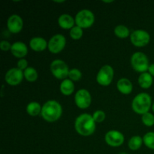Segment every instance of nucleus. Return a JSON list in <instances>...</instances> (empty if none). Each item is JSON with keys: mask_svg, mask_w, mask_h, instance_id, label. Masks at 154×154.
<instances>
[{"mask_svg": "<svg viewBox=\"0 0 154 154\" xmlns=\"http://www.w3.org/2000/svg\"><path fill=\"white\" fill-rule=\"evenodd\" d=\"M150 36L147 32L143 29H137L130 35V41L136 47H144L150 42Z\"/></svg>", "mask_w": 154, "mask_h": 154, "instance_id": "obj_8", "label": "nucleus"}, {"mask_svg": "<svg viewBox=\"0 0 154 154\" xmlns=\"http://www.w3.org/2000/svg\"><path fill=\"white\" fill-rule=\"evenodd\" d=\"M114 34L120 38H126L129 36V30L126 26L118 25L114 29Z\"/></svg>", "mask_w": 154, "mask_h": 154, "instance_id": "obj_22", "label": "nucleus"}, {"mask_svg": "<svg viewBox=\"0 0 154 154\" xmlns=\"http://www.w3.org/2000/svg\"><path fill=\"white\" fill-rule=\"evenodd\" d=\"M11 45L10 43H9L8 41H2L0 42V48H1L2 51H8L10 50L11 51Z\"/></svg>", "mask_w": 154, "mask_h": 154, "instance_id": "obj_30", "label": "nucleus"}, {"mask_svg": "<svg viewBox=\"0 0 154 154\" xmlns=\"http://www.w3.org/2000/svg\"><path fill=\"white\" fill-rule=\"evenodd\" d=\"M148 72H149V73L152 75V76L154 77V63L153 64L150 65V66H149V69H148Z\"/></svg>", "mask_w": 154, "mask_h": 154, "instance_id": "obj_31", "label": "nucleus"}, {"mask_svg": "<svg viewBox=\"0 0 154 154\" xmlns=\"http://www.w3.org/2000/svg\"><path fill=\"white\" fill-rule=\"evenodd\" d=\"M93 118L96 123H102V122H103L105 119V112L102 111H100V110L95 111V112L93 113Z\"/></svg>", "mask_w": 154, "mask_h": 154, "instance_id": "obj_28", "label": "nucleus"}, {"mask_svg": "<svg viewBox=\"0 0 154 154\" xmlns=\"http://www.w3.org/2000/svg\"><path fill=\"white\" fill-rule=\"evenodd\" d=\"M51 71L56 78L65 80L69 76V69L67 64L61 60H55L51 63Z\"/></svg>", "mask_w": 154, "mask_h": 154, "instance_id": "obj_6", "label": "nucleus"}, {"mask_svg": "<svg viewBox=\"0 0 154 154\" xmlns=\"http://www.w3.org/2000/svg\"><path fill=\"white\" fill-rule=\"evenodd\" d=\"M105 139L107 144L113 147H120L124 142V136L117 130L108 131L105 134Z\"/></svg>", "mask_w": 154, "mask_h": 154, "instance_id": "obj_11", "label": "nucleus"}, {"mask_svg": "<svg viewBox=\"0 0 154 154\" xmlns=\"http://www.w3.org/2000/svg\"><path fill=\"white\" fill-rule=\"evenodd\" d=\"M152 107L151 96L146 93L137 95L132 102V108L138 114H144L149 111Z\"/></svg>", "mask_w": 154, "mask_h": 154, "instance_id": "obj_3", "label": "nucleus"}, {"mask_svg": "<svg viewBox=\"0 0 154 154\" xmlns=\"http://www.w3.org/2000/svg\"><path fill=\"white\" fill-rule=\"evenodd\" d=\"M138 84L143 89L150 88L153 84V76L149 72L141 74L138 78Z\"/></svg>", "mask_w": 154, "mask_h": 154, "instance_id": "obj_18", "label": "nucleus"}, {"mask_svg": "<svg viewBox=\"0 0 154 154\" xmlns=\"http://www.w3.org/2000/svg\"><path fill=\"white\" fill-rule=\"evenodd\" d=\"M143 138L138 135L132 137L129 141V147L132 150H137L141 147L143 144Z\"/></svg>", "mask_w": 154, "mask_h": 154, "instance_id": "obj_21", "label": "nucleus"}, {"mask_svg": "<svg viewBox=\"0 0 154 154\" xmlns=\"http://www.w3.org/2000/svg\"><path fill=\"white\" fill-rule=\"evenodd\" d=\"M114 74V69L111 66L105 65L102 66L96 76V81L98 84L105 87L110 85L112 82Z\"/></svg>", "mask_w": 154, "mask_h": 154, "instance_id": "obj_7", "label": "nucleus"}, {"mask_svg": "<svg viewBox=\"0 0 154 154\" xmlns=\"http://www.w3.org/2000/svg\"><path fill=\"white\" fill-rule=\"evenodd\" d=\"M60 91L65 96H70L75 90V85L72 80L65 79L60 84Z\"/></svg>", "mask_w": 154, "mask_h": 154, "instance_id": "obj_19", "label": "nucleus"}, {"mask_svg": "<svg viewBox=\"0 0 154 154\" xmlns=\"http://www.w3.org/2000/svg\"><path fill=\"white\" fill-rule=\"evenodd\" d=\"M17 68L19 69H20V70H24L25 71L26 69H27V66H28V63H27L26 60H25V59H20V60H19V61L17 62Z\"/></svg>", "mask_w": 154, "mask_h": 154, "instance_id": "obj_29", "label": "nucleus"}, {"mask_svg": "<svg viewBox=\"0 0 154 154\" xmlns=\"http://www.w3.org/2000/svg\"><path fill=\"white\" fill-rule=\"evenodd\" d=\"M66 39L64 35L57 34L53 36L48 42V49L52 54H58L65 48Z\"/></svg>", "mask_w": 154, "mask_h": 154, "instance_id": "obj_9", "label": "nucleus"}, {"mask_svg": "<svg viewBox=\"0 0 154 154\" xmlns=\"http://www.w3.org/2000/svg\"><path fill=\"white\" fill-rule=\"evenodd\" d=\"M120 154H127L126 153H120Z\"/></svg>", "mask_w": 154, "mask_h": 154, "instance_id": "obj_34", "label": "nucleus"}, {"mask_svg": "<svg viewBox=\"0 0 154 154\" xmlns=\"http://www.w3.org/2000/svg\"><path fill=\"white\" fill-rule=\"evenodd\" d=\"M117 90L121 93L125 95H128L132 93L133 86H132V82L127 78H120L117 84Z\"/></svg>", "mask_w": 154, "mask_h": 154, "instance_id": "obj_16", "label": "nucleus"}, {"mask_svg": "<svg viewBox=\"0 0 154 154\" xmlns=\"http://www.w3.org/2000/svg\"><path fill=\"white\" fill-rule=\"evenodd\" d=\"M29 46L32 50L37 52H41L46 49L48 47V42L45 38L41 37L33 38L30 40Z\"/></svg>", "mask_w": 154, "mask_h": 154, "instance_id": "obj_15", "label": "nucleus"}, {"mask_svg": "<svg viewBox=\"0 0 154 154\" xmlns=\"http://www.w3.org/2000/svg\"><path fill=\"white\" fill-rule=\"evenodd\" d=\"M75 20L69 14H62L58 19V24L64 29H72L75 25Z\"/></svg>", "mask_w": 154, "mask_h": 154, "instance_id": "obj_17", "label": "nucleus"}, {"mask_svg": "<svg viewBox=\"0 0 154 154\" xmlns=\"http://www.w3.org/2000/svg\"><path fill=\"white\" fill-rule=\"evenodd\" d=\"M8 29L12 33H18L22 30L23 26V21L22 18L17 14H13L9 17L7 22Z\"/></svg>", "mask_w": 154, "mask_h": 154, "instance_id": "obj_13", "label": "nucleus"}, {"mask_svg": "<svg viewBox=\"0 0 154 154\" xmlns=\"http://www.w3.org/2000/svg\"><path fill=\"white\" fill-rule=\"evenodd\" d=\"M131 65L132 67L137 72L141 74L147 72L149 69V60L146 54L142 52H136L132 54L131 57Z\"/></svg>", "mask_w": 154, "mask_h": 154, "instance_id": "obj_4", "label": "nucleus"}, {"mask_svg": "<svg viewBox=\"0 0 154 154\" xmlns=\"http://www.w3.org/2000/svg\"><path fill=\"white\" fill-rule=\"evenodd\" d=\"M42 109V106L37 102H30L26 107V111L28 114H29L30 116H32V117H35V116H38L39 114H41Z\"/></svg>", "mask_w": 154, "mask_h": 154, "instance_id": "obj_20", "label": "nucleus"}, {"mask_svg": "<svg viewBox=\"0 0 154 154\" xmlns=\"http://www.w3.org/2000/svg\"><path fill=\"white\" fill-rule=\"evenodd\" d=\"M69 77L70 78V80H72V81H78L82 77V74H81V72L79 69H72L71 70H69Z\"/></svg>", "mask_w": 154, "mask_h": 154, "instance_id": "obj_27", "label": "nucleus"}, {"mask_svg": "<svg viewBox=\"0 0 154 154\" xmlns=\"http://www.w3.org/2000/svg\"><path fill=\"white\" fill-rule=\"evenodd\" d=\"M152 110H153V111L154 112V103L152 105Z\"/></svg>", "mask_w": 154, "mask_h": 154, "instance_id": "obj_32", "label": "nucleus"}, {"mask_svg": "<svg viewBox=\"0 0 154 154\" xmlns=\"http://www.w3.org/2000/svg\"><path fill=\"white\" fill-rule=\"evenodd\" d=\"M75 23L82 29H87L92 26L94 23L95 17L93 12L87 9H83L78 12L75 16Z\"/></svg>", "mask_w": 154, "mask_h": 154, "instance_id": "obj_5", "label": "nucleus"}, {"mask_svg": "<svg viewBox=\"0 0 154 154\" xmlns=\"http://www.w3.org/2000/svg\"><path fill=\"white\" fill-rule=\"evenodd\" d=\"M63 113L62 106L55 100H49L44 104L42 109V117L49 123L55 122L60 118Z\"/></svg>", "mask_w": 154, "mask_h": 154, "instance_id": "obj_2", "label": "nucleus"}, {"mask_svg": "<svg viewBox=\"0 0 154 154\" xmlns=\"http://www.w3.org/2000/svg\"><path fill=\"white\" fill-rule=\"evenodd\" d=\"M91 95L88 90L81 89L76 93L75 96V102L77 106L81 109H86L89 108L91 104Z\"/></svg>", "mask_w": 154, "mask_h": 154, "instance_id": "obj_10", "label": "nucleus"}, {"mask_svg": "<svg viewBox=\"0 0 154 154\" xmlns=\"http://www.w3.org/2000/svg\"><path fill=\"white\" fill-rule=\"evenodd\" d=\"M24 78L29 82H34L38 79V72L34 68L28 67L23 72Z\"/></svg>", "mask_w": 154, "mask_h": 154, "instance_id": "obj_23", "label": "nucleus"}, {"mask_svg": "<svg viewBox=\"0 0 154 154\" xmlns=\"http://www.w3.org/2000/svg\"><path fill=\"white\" fill-rule=\"evenodd\" d=\"M75 127L78 134L83 136H89L95 132L96 122L90 114H82L75 120Z\"/></svg>", "mask_w": 154, "mask_h": 154, "instance_id": "obj_1", "label": "nucleus"}, {"mask_svg": "<svg viewBox=\"0 0 154 154\" xmlns=\"http://www.w3.org/2000/svg\"><path fill=\"white\" fill-rule=\"evenodd\" d=\"M113 1H108V2H107V1H104V2H106V3H110V2H112Z\"/></svg>", "mask_w": 154, "mask_h": 154, "instance_id": "obj_33", "label": "nucleus"}, {"mask_svg": "<svg viewBox=\"0 0 154 154\" xmlns=\"http://www.w3.org/2000/svg\"><path fill=\"white\" fill-rule=\"evenodd\" d=\"M83 29L81 27L78 26H74L72 29L70 30V36L72 38H73L74 40H78V39L81 38L83 36Z\"/></svg>", "mask_w": 154, "mask_h": 154, "instance_id": "obj_26", "label": "nucleus"}, {"mask_svg": "<svg viewBox=\"0 0 154 154\" xmlns=\"http://www.w3.org/2000/svg\"><path fill=\"white\" fill-rule=\"evenodd\" d=\"M143 141L146 147L151 150H154V132H150L146 133L143 138Z\"/></svg>", "mask_w": 154, "mask_h": 154, "instance_id": "obj_24", "label": "nucleus"}, {"mask_svg": "<svg viewBox=\"0 0 154 154\" xmlns=\"http://www.w3.org/2000/svg\"><path fill=\"white\" fill-rule=\"evenodd\" d=\"M11 52L15 57L23 59L25 56H26L28 53V48L23 42H16L12 44Z\"/></svg>", "mask_w": 154, "mask_h": 154, "instance_id": "obj_14", "label": "nucleus"}, {"mask_svg": "<svg viewBox=\"0 0 154 154\" xmlns=\"http://www.w3.org/2000/svg\"><path fill=\"white\" fill-rule=\"evenodd\" d=\"M23 76V72L22 70L18 68H13L6 72L5 80L10 86H17L20 84Z\"/></svg>", "mask_w": 154, "mask_h": 154, "instance_id": "obj_12", "label": "nucleus"}, {"mask_svg": "<svg viewBox=\"0 0 154 154\" xmlns=\"http://www.w3.org/2000/svg\"><path fill=\"white\" fill-rule=\"evenodd\" d=\"M141 120H142V123L147 127L153 126L154 125V115L151 113H146L142 115Z\"/></svg>", "mask_w": 154, "mask_h": 154, "instance_id": "obj_25", "label": "nucleus"}]
</instances>
